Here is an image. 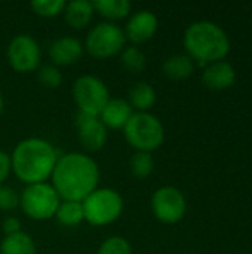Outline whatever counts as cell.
Returning a JSON list of instances; mask_svg holds the SVG:
<instances>
[{"label":"cell","instance_id":"27","mask_svg":"<svg viewBox=\"0 0 252 254\" xmlns=\"http://www.w3.org/2000/svg\"><path fill=\"white\" fill-rule=\"evenodd\" d=\"M18 205H19L18 193L7 186H1L0 188V210L9 211V210L16 208Z\"/></svg>","mask_w":252,"mask_h":254},{"label":"cell","instance_id":"12","mask_svg":"<svg viewBox=\"0 0 252 254\" xmlns=\"http://www.w3.org/2000/svg\"><path fill=\"white\" fill-rule=\"evenodd\" d=\"M157 31V18L150 10H138L135 12L125 28V37L132 43H144L154 36Z\"/></svg>","mask_w":252,"mask_h":254},{"label":"cell","instance_id":"14","mask_svg":"<svg viewBox=\"0 0 252 254\" xmlns=\"http://www.w3.org/2000/svg\"><path fill=\"white\" fill-rule=\"evenodd\" d=\"M83 54L82 43L74 37L56 39L49 48V57L56 65L74 64Z\"/></svg>","mask_w":252,"mask_h":254},{"label":"cell","instance_id":"25","mask_svg":"<svg viewBox=\"0 0 252 254\" xmlns=\"http://www.w3.org/2000/svg\"><path fill=\"white\" fill-rule=\"evenodd\" d=\"M98 254H132V249L125 238L111 237L101 244Z\"/></svg>","mask_w":252,"mask_h":254},{"label":"cell","instance_id":"2","mask_svg":"<svg viewBox=\"0 0 252 254\" xmlns=\"http://www.w3.org/2000/svg\"><path fill=\"white\" fill-rule=\"evenodd\" d=\"M56 161L53 146L43 138L22 140L10 156L15 176L27 185L45 183L52 176Z\"/></svg>","mask_w":252,"mask_h":254},{"label":"cell","instance_id":"16","mask_svg":"<svg viewBox=\"0 0 252 254\" xmlns=\"http://www.w3.org/2000/svg\"><path fill=\"white\" fill-rule=\"evenodd\" d=\"M94 12V4L89 0H73L70 3H65L64 9L67 24L76 30L85 28L91 22Z\"/></svg>","mask_w":252,"mask_h":254},{"label":"cell","instance_id":"5","mask_svg":"<svg viewBox=\"0 0 252 254\" xmlns=\"http://www.w3.org/2000/svg\"><path fill=\"white\" fill-rule=\"evenodd\" d=\"M85 220L94 226L114 222L123 210L122 196L113 189H95L82 202Z\"/></svg>","mask_w":252,"mask_h":254},{"label":"cell","instance_id":"9","mask_svg":"<svg viewBox=\"0 0 252 254\" xmlns=\"http://www.w3.org/2000/svg\"><path fill=\"white\" fill-rule=\"evenodd\" d=\"M151 210L156 219L162 223H178L187 210L186 198L180 189L174 186H163L153 193Z\"/></svg>","mask_w":252,"mask_h":254},{"label":"cell","instance_id":"8","mask_svg":"<svg viewBox=\"0 0 252 254\" xmlns=\"http://www.w3.org/2000/svg\"><path fill=\"white\" fill-rule=\"evenodd\" d=\"M126 42L123 30L111 22L95 25L86 37V49L95 58H110L117 55Z\"/></svg>","mask_w":252,"mask_h":254},{"label":"cell","instance_id":"30","mask_svg":"<svg viewBox=\"0 0 252 254\" xmlns=\"http://www.w3.org/2000/svg\"><path fill=\"white\" fill-rule=\"evenodd\" d=\"M3 97H1V92H0V116H1V113H3Z\"/></svg>","mask_w":252,"mask_h":254},{"label":"cell","instance_id":"22","mask_svg":"<svg viewBox=\"0 0 252 254\" xmlns=\"http://www.w3.org/2000/svg\"><path fill=\"white\" fill-rule=\"evenodd\" d=\"M129 168L137 179H147L153 173L154 159L149 152H137L129 161Z\"/></svg>","mask_w":252,"mask_h":254},{"label":"cell","instance_id":"10","mask_svg":"<svg viewBox=\"0 0 252 254\" xmlns=\"http://www.w3.org/2000/svg\"><path fill=\"white\" fill-rule=\"evenodd\" d=\"M7 60L18 73L33 71L40 63V48L31 36L19 34L7 46Z\"/></svg>","mask_w":252,"mask_h":254},{"label":"cell","instance_id":"19","mask_svg":"<svg viewBox=\"0 0 252 254\" xmlns=\"http://www.w3.org/2000/svg\"><path fill=\"white\" fill-rule=\"evenodd\" d=\"M1 254H36V246L30 235L24 232H16L6 235L0 244Z\"/></svg>","mask_w":252,"mask_h":254},{"label":"cell","instance_id":"15","mask_svg":"<svg viewBox=\"0 0 252 254\" xmlns=\"http://www.w3.org/2000/svg\"><path fill=\"white\" fill-rule=\"evenodd\" d=\"M131 116H132V107L126 100L110 98L105 107L102 109L100 119L105 127L119 129V128H125Z\"/></svg>","mask_w":252,"mask_h":254},{"label":"cell","instance_id":"29","mask_svg":"<svg viewBox=\"0 0 252 254\" xmlns=\"http://www.w3.org/2000/svg\"><path fill=\"white\" fill-rule=\"evenodd\" d=\"M3 231L6 235H12L16 232H21V223L16 217H7L3 222Z\"/></svg>","mask_w":252,"mask_h":254},{"label":"cell","instance_id":"13","mask_svg":"<svg viewBox=\"0 0 252 254\" xmlns=\"http://www.w3.org/2000/svg\"><path fill=\"white\" fill-rule=\"evenodd\" d=\"M236 80V70L229 61H215L208 64L202 73V82L206 88L223 91L233 86Z\"/></svg>","mask_w":252,"mask_h":254},{"label":"cell","instance_id":"23","mask_svg":"<svg viewBox=\"0 0 252 254\" xmlns=\"http://www.w3.org/2000/svg\"><path fill=\"white\" fill-rule=\"evenodd\" d=\"M120 63L129 73H141L146 68L147 60H146L144 52L140 48L129 46L122 52Z\"/></svg>","mask_w":252,"mask_h":254},{"label":"cell","instance_id":"26","mask_svg":"<svg viewBox=\"0 0 252 254\" xmlns=\"http://www.w3.org/2000/svg\"><path fill=\"white\" fill-rule=\"evenodd\" d=\"M37 79L43 86H46L49 89H53V88L59 86V83L62 80V76H61V71L55 65H43L37 71Z\"/></svg>","mask_w":252,"mask_h":254},{"label":"cell","instance_id":"18","mask_svg":"<svg viewBox=\"0 0 252 254\" xmlns=\"http://www.w3.org/2000/svg\"><path fill=\"white\" fill-rule=\"evenodd\" d=\"M128 103L138 112H147L156 103V91L147 82H138L134 88H131Z\"/></svg>","mask_w":252,"mask_h":254},{"label":"cell","instance_id":"20","mask_svg":"<svg viewBox=\"0 0 252 254\" xmlns=\"http://www.w3.org/2000/svg\"><path fill=\"white\" fill-rule=\"evenodd\" d=\"M92 4L100 15L113 21L128 16L131 12V3L128 0H95Z\"/></svg>","mask_w":252,"mask_h":254},{"label":"cell","instance_id":"7","mask_svg":"<svg viewBox=\"0 0 252 254\" xmlns=\"http://www.w3.org/2000/svg\"><path fill=\"white\" fill-rule=\"evenodd\" d=\"M73 95L79 106V112L91 116H100L110 100V94L104 82L91 74L80 76L74 82Z\"/></svg>","mask_w":252,"mask_h":254},{"label":"cell","instance_id":"17","mask_svg":"<svg viewBox=\"0 0 252 254\" xmlns=\"http://www.w3.org/2000/svg\"><path fill=\"white\" fill-rule=\"evenodd\" d=\"M195 61L187 54H177L166 58L163 63V74L172 80H183L195 73Z\"/></svg>","mask_w":252,"mask_h":254},{"label":"cell","instance_id":"1","mask_svg":"<svg viewBox=\"0 0 252 254\" xmlns=\"http://www.w3.org/2000/svg\"><path fill=\"white\" fill-rule=\"evenodd\" d=\"M52 186L64 201L83 202L98 185L97 162L83 153H67L56 161L52 171Z\"/></svg>","mask_w":252,"mask_h":254},{"label":"cell","instance_id":"31","mask_svg":"<svg viewBox=\"0 0 252 254\" xmlns=\"http://www.w3.org/2000/svg\"><path fill=\"white\" fill-rule=\"evenodd\" d=\"M0 188H1V185H0Z\"/></svg>","mask_w":252,"mask_h":254},{"label":"cell","instance_id":"6","mask_svg":"<svg viewBox=\"0 0 252 254\" xmlns=\"http://www.w3.org/2000/svg\"><path fill=\"white\" fill-rule=\"evenodd\" d=\"M61 202L53 186L48 183L28 185L19 196V205L22 211L34 220H46L55 216Z\"/></svg>","mask_w":252,"mask_h":254},{"label":"cell","instance_id":"21","mask_svg":"<svg viewBox=\"0 0 252 254\" xmlns=\"http://www.w3.org/2000/svg\"><path fill=\"white\" fill-rule=\"evenodd\" d=\"M55 217L64 226H77L82 220H85L82 202H74V201L59 202Z\"/></svg>","mask_w":252,"mask_h":254},{"label":"cell","instance_id":"11","mask_svg":"<svg viewBox=\"0 0 252 254\" xmlns=\"http://www.w3.org/2000/svg\"><path fill=\"white\" fill-rule=\"evenodd\" d=\"M79 138L85 149L97 152L104 147L107 141V127L101 122L100 116H91L79 112L76 116Z\"/></svg>","mask_w":252,"mask_h":254},{"label":"cell","instance_id":"3","mask_svg":"<svg viewBox=\"0 0 252 254\" xmlns=\"http://www.w3.org/2000/svg\"><path fill=\"white\" fill-rule=\"evenodd\" d=\"M184 48L187 55L201 67L221 61L230 52V39L227 33L212 21H196L184 33Z\"/></svg>","mask_w":252,"mask_h":254},{"label":"cell","instance_id":"24","mask_svg":"<svg viewBox=\"0 0 252 254\" xmlns=\"http://www.w3.org/2000/svg\"><path fill=\"white\" fill-rule=\"evenodd\" d=\"M33 10L45 18H52L64 12L65 1L64 0H33L31 1Z\"/></svg>","mask_w":252,"mask_h":254},{"label":"cell","instance_id":"28","mask_svg":"<svg viewBox=\"0 0 252 254\" xmlns=\"http://www.w3.org/2000/svg\"><path fill=\"white\" fill-rule=\"evenodd\" d=\"M10 170H12L10 156H9L6 152L0 150V185H1V182L9 176Z\"/></svg>","mask_w":252,"mask_h":254},{"label":"cell","instance_id":"4","mask_svg":"<svg viewBox=\"0 0 252 254\" xmlns=\"http://www.w3.org/2000/svg\"><path fill=\"white\" fill-rule=\"evenodd\" d=\"M126 141L137 149V152H153L165 140V131L162 122L147 112L132 113L125 125Z\"/></svg>","mask_w":252,"mask_h":254}]
</instances>
